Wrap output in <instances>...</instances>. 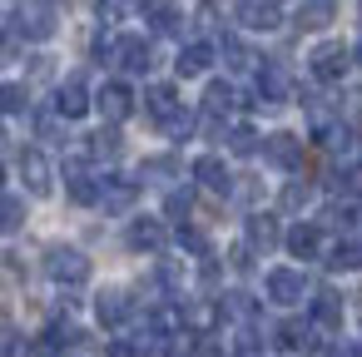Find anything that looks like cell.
<instances>
[{
	"label": "cell",
	"mask_w": 362,
	"mask_h": 357,
	"mask_svg": "<svg viewBox=\"0 0 362 357\" xmlns=\"http://www.w3.org/2000/svg\"><path fill=\"white\" fill-rule=\"evenodd\" d=\"M45 273H50L55 283H65V288H80V283L90 278V258H85L80 248H50V253H45Z\"/></svg>",
	"instance_id": "obj_1"
},
{
	"label": "cell",
	"mask_w": 362,
	"mask_h": 357,
	"mask_svg": "<svg viewBox=\"0 0 362 357\" xmlns=\"http://www.w3.org/2000/svg\"><path fill=\"white\" fill-rule=\"evenodd\" d=\"M233 16H238L243 30H278V21H283L278 0H238Z\"/></svg>",
	"instance_id": "obj_2"
},
{
	"label": "cell",
	"mask_w": 362,
	"mask_h": 357,
	"mask_svg": "<svg viewBox=\"0 0 362 357\" xmlns=\"http://www.w3.org/2000/svg\"><path fill=\"white\" fill-rule=\"evenodd\" d=\"M303 293H308V283H303V273H298V268H273V273H268V298H273L278 308L303 303Z\"/></svg>",
	"instance_id": "obj_3"
},
{
	"label": "cell",
	"mask_w": 362,
	"mask_h": 357,
	"mask_svg": "<svg viewBox=\"0 0 362 357\" xmlns=\"http://www.w3.org/2000/svg\"><path fill=\"white\" fill-rule=\"evenodd\" d=\"M342 70H347V50H342V45H317V50H313V80H317V85L342 80Z\"/></svg>",
	"instance_id": "obj_4"
},
{
	"label": "cell",
	"mask_w": 362,
	"mask_h": 357,
	"mask_svg": "<svg viewBox=\"0 0 362 357\" xmlns=\"http://www.w3.org/2000/svg\"><path fill=\"white\" fill-rule=\"evenodd\" d=\"M144 110H149V119L164 129V124L179 115V90H174V85H149V95H144Z\"/></svg>",
	"instance_id": "obj_5"
},
{
	"label": "cell",
	"mask_w": 362,
	"mask_h": 357,
	"mask_svg": "<svg viewBox=\"0 0 362 357\" xmlns=\"http://www.w3.org/2000/svg\"><path fill=\"white\" fill-rule=\"evenodd\" d=\"M263 159L278 164V169H298V164H303V144H298L293 134H268V139H263Z\"/></svg>",
	"instance_id": "obj_6"
},
{
	"label": "cell",
	"mask_w": 362,
	"mask_h": 357,
	"mask_svg": "<svg viewBox=\"0 0 362 357\" xmlns=\"http://www.w3.org/2000/svg\"><path fill=\"white\" fill-rule=\"evenodd\" d=\"M115 60H119L129 75H144V70L154 65V50H149V40H139V35H124V40H119V50H115Z\"/></svg>",
	"instance_id": "obj_7"
},
{
	"label": "cell",
	"mask_w": 362,
	"mask_h": 357,
	"mask_svg": "<svg viewBox=\"0 0 362 357\" xmlns=\"http://www.w3.org/2000/svg\"><path fill=\"white\" fill-rule=\"evenodd\" d=\"M21 35L25 40H50L55 35V11L50 6H25L21 11Z\"/></svg>",
	"instance_id": "obj_8"
},
{
	"label": "cell",
	"mask_w": 362,
	"mask_h": 357,
	"mask_svg": "<svg viewBox=\"0 0 362 357\" xmlns=\"http://www.w3.org/2000/svg\"><path fill=\"white\" fill-rule=\"evenodd\" d=\"M129 110H134V95H129V85H105V90H100V115H105L110 124L129 119Z\"/></svg>",
	"instance_id": "obj_9"
},
{
	"label": "cell",
	"mask_w": 362,
	"mask_h": 357,
	"mask_svg": "<svg viewBox=\"0 0 362 357\" xmlns=\"http://www.w3.org/2000/svg\"><path fill=\"white\" fill-rule=\"evenodd\" d=\"M129 248L159 253V248H164V223H159V218H134V223H129Z\"/></svg>",
	"instance_id": "obj_10"
},
{
	"label": "cell",
	"mask_w": 362,
	"mask_h": 357,
	"mask_svg": "<svg viewBox=\"0 0 362 357\" xmlns=\"http://www.w3.org/2000/svg\"><path fill=\"white\" fill-rule=\"evenodd\" d=\"M95 312H100V322H105V327H119V322L129 317V293H119V288H110V293H100V303H95Z\"/></svg>",
	"instance_id": "obj_11"
},
{
	"label": "cell",
	"mask_w": 362,
	"mask_h": 357,
	"mask_svg": "<svg viewBox=\"0 0 362 357\" xmlns=\"http://www.w3.org/2000/svg\"><path fill=\"white\" fill-rule=\"evenodd\" d=\"M55 110H60L65 119H80V115L90 110V95H85V85H80V80L60 85V95H55Z\"/></svg>",
	"instance_id": "obj_12"
},
{
	"label": "cell",
	"mask_w": 362,
	"mask_h": 357,
	"mask_svg": "<svg viewBox=\"0 0 362 357\" xmlns=\"http://www.w3.org/2000/svg\"><path fill=\"white\" fill-rule=\"evenodd\" d=\"M238 105H243V95L233 85H209L204 90V115H233Z\"/></svg>",
	"instance_id": "obj_13"
},
{
	"label": "cell",
	"mask_w": 362,
	"mask_h": 357,
	"mask_svg": "<svg viewBox=\"0 0 362 357\" xmlns=\"http://www.w3.org/2000/svg\"><path fill=\"white\" fill-rule=\"evenodd\" d=\"M21 174H25V189H30V194H50V164H45V154L30 149V154L21 159Z\"/></svg>",
	"instance_id": "obj_14"
},
{
	"label": "cell",
	"mask_w": 362,
	"mask_h": 357,
	"mask_svg": "<svg viewBox=\"0 0 362 357\" xmlns=\"http://www.w3.org/2000/svg\"><path fill=\"white\" fill-rule=\"evenodd\" d=\"M278 238H283V233H278L273 213H253V218H248V248L263 253V248H278Z\"/></svg>",
	"instance_id": "obj_15"
},
{
	"label": "cell",
	"mask_w": 362,
	"mask_h": 357,
	"mask_svg": "<svg viewBox=\"0 0 362 357\" xmlns=\"http://www.w3.org/2000/svg\"><path fill=\"white\" fill-rule=\"evenodd\" d=\"M327 268L332 273H357L362 268V243L357 238H337V248L327 253Z\"/></svg>",
	"instance_id": "obj_16"
},
{
	"label": "cell",
	"mask_w": 362,
	"mask_h": 357,
	"mask_svg": "<svg viewBox=\"0 0 362 357\" xmlns=\"http://www.w3.org/2000/svg\"><path fill=\"white\" fill-rule=\"evenodd\" d=\"M209 65H214V50H209L204 40H194V45L179 50V75H184V80H189V75H204Z\"/></svg>",
	"instance_id": "obj_17"
},
{
	"label": "cell",
	"mask_w": 362,
	"mask_h": 357,
	"mask_svg": "<svg viewBox=\"0 0 362 357\" xmlns=\"http://www.w3.org/2000/svg\"><path fill=\"white\" fill-rule=\"evenodd\" d=\"M288 248H293V258H317V253H322V233H317L313 223H298V228L288 233Z\"/></svg>",
	"instance_id": "obj_18"
},
{
	"label": "cell",
	"mask_w": 362,
	"mask_h": 357,
	"mask_svg": "<svg viewBox=\"0 0 362 357\" xmlns=\"http://www.w3.org/2000/svg\"><path fill=\"white\" fill-rule=\"evenodd\" d=\"M337 317H342V298H337L332 288L313 293V322H317V327H337Z\"/></svg>",
	"instance_id": "obj_19"
},
{
	"label": "cell",
	"mask_w": 362,
	"mask_h": 357,
	"mask_svg": "<svg viewBox=\"0 0 362 357\" xmlns=\"http://www.w3.org/2000/svg\"><path fill=\"white\" fill-rule=\"evenodd\" d=\"M194 179L204 189H214V194H228V169L218 159H194Z\"/></svg>",
	"instance_id": "obj_20"
},
{
	"label": "cell",
	"mask_w": 362,
	"mask_h": 357,
	"mask_svg": "<svg viewBox=\"0 0 362 357\" xmlns=\"http://www.w3.org/2000/svg\"><path fill=\"white\" fill-rule=\"evenodd\" d=\"M129 204H134V184H129V179H119V184H105V189H100V209L124 213Z\"/></svg>",
	"instance_id": "obj_21"
},
{
	"label": "cell",
	"mask_w": 362,
	"mask_h": 357,
	"mask_svg": "<svg viewBox=\"0 0 362 357\" xmlns=\"http://www.w3.org/2000/svg\"><path fill=\"white\" fill-rule=\"evenodd\" d=\"M144 16H149V30H159V35H174L179 30V11L169 6V0H154Z\"/></svg>",
	"instance_id": "obj_22"
},
{
	"label": "cell",
	"mask_w": 362,
	"mask_h": 357,
	"mask_svg": "<svg viewBox=\"0 0 362 357\" xmlns=\"http://www.w3.org/2000/svg\"><path fill=\"white\" fill-rule=\"evenodd\" d=\"M332 21V0H303V11H298V25L303 30H317Z\"/></svg>",
	"instance_id": "obj_23"
},
{
	"label": "cell",
	"mask_w": 362,
	"mask_h": 357,
	"mask_svg": "<svg viewBox=\"0 0 362 357\" xmlns=\"http://www.w3.org/2000/svg\"><path fill=\"white\" fill-rule=\"evenodd\" d=\"M21 223H25V199L0 194V233H16Z\"/></svg>",
	"instance_id": "obj_24"
},
{
	"label": "cell",
	"mask_w": 362,
	"mask_h": 357,
	"mask_svg": "<svg viewBox=\"0 0 362 357\" xmlns=\"http://www.w3.org/2000/svg\"><path fill=\"white\" fill-rule=\"evenodd\" d=\"M258 80H263V100H273V105H278V100H288V75H283L278 65H268Z\"/></svg>",
	"instance_id": "obj_25"
},
{
	"label": "cell",
	"mask_w": 362,
	"mask_h": 357,
	"mask_svg": "<svg viewBox=\"0 0 362 357\" xmlns=\"http://www.w3.org/2000/svg\"><path fill=\"white\" fill-rule=\"evenodd\" d=\"M278 347H313V337H308L303 322H283L278 327Z\"/></svg>",
	"instance_id": "obj_26"
},
{
	"label": "cell",
	"mask_w": 362,
	"mask_h": 357,
	"mask_svg": "<svg viewBox=\"0 0 362 357\" xmlns=\"http://www.w3.org/2000/svg\"><path fill=\"white\" fill-rule=\"evenodd\" d=\"M194 129H199V124H194V115H184V110H179V115L164 124V134H169V139H189Z\"/></svg>",
	"instance_id": "obj_27"
},
{
	"label": "cell",
	"mask_w": 362,
	"mask_h": 357,
	"mask_svg": "<svg viewBox=\"0 0 362 357\" xmlns=\"http://www.w3.org/2000/svg\"><path fill=\"white\" fill-rule=\"evenodd\" d=\"M253 144H258V134H253L248 124H238V129H228V149H233V154H248Z\"/></svg>",
	"instance_id": "obj_28"
},
{
	"label": "cell",
	"mask_w": 362,
	"mask_h": 357,
	"mask_svg": "<svg viewBox=\"0 0 362 357\" xmlns=\"http://www.w3.org/2000/svg\"><path fill=\"white\" fill-rule=\"evenodd\" d=\"M164 352H169V357H194V332H169Z\"/></svg>",
	"instance_id": "obj_29"
},
{
	"label": "cell",
	"mask_w": 362,
	"mask_h": 357,
	"mask_svg": "<svg viewBox=\"0 0 362 357\" xmlns=\"http://www.w3.org/2000/svg\"><path fill=\"white\" fill-rule=\"evenodd\" d=\"M179 248H189V253H199V258L209 253V243H204V233H199V228H179Z\"/></svg>",
	"instance_id": "obj_30"
},
{
	"label": "cell",
	"mask_w": 362,
	"mask_h": 357,
	"mask_svg": "<svg viewBox=\"0 0 362 357\" xmlns=\"http://www.w3.org/2000/svg\"><path fill=\"white\" fill-rule=\"evenodd\" d=\"M95 154H119V134H115V129L95 134Z\"/></svg>",
	"instance_id": "obj_31"
},
{
	"label": "cell",
	"mask_w": 362,
	"mask_h": 357,
	"mask_svg": "<svg viewBox=\"0 0 362 357\" xmlns=\"http://www.w3.org/2000/svg\"><path fill=\"white\" fill-rule=\"evenodd\" d=\"M283 204H288V209H303V204H308V184H288V189H283Z\"/></svg>",
	"instance_id": "obj_32"
},
{
	"label": "cell",
	"mask_w": 362,
	"mask_h": 357,
	"mask_svg": "<svg viewBox=\"0 0 362 357\" xmlns=\"http://www.w3.org/2000/svg\"><path fill=\"white\" fill-rule=\"evenodd\" d=\"M189 213V189H174L169 194V218H184Z\"/></svg>",
	"instance_id": "obj_33"
},
{
	"label": "cell",
	"mask_w": 362,
	"mask_h": 357,
	"mask_svg": "<svg viewBox=\"0 0 362 357\" xmlns=\"http://www.w3.org/2000/svg\"><path fill=\"white\" fill-rule=\"evenodd\" d=\"M124 16V0H100V21H119Z\"/></svg>",
	"instance_id": "obj_34"
},
{
	"label": "cell",
	"mask_w": 362,
	"mask_h": 357,
	"mask_svg": "<svg viewBox=\"0 0 362 357\" xmlns=\"http://www.w3.org/2000/svg\"><path fill=\"white\" fill-rule=\"evenodd\" d=\"M105 357H139V347H134V342H110Z\"/></svg>",
	"instance_id": "obj_35"
},
{
	"label": "cell",
	"mask_w": 362,
	"mask_h": 357,
	"mask_svg": "<svg viewBox=\"0 0 362 357\" xmlns=\"http://www.w3.org/2000/svg\"><path fill=\"white\" fill-rule=\"evenodd\" d=\"M352 357H362V342H357V347H352Z\"/></svg>",
	"instance_id": "obj_36"
},
{
	"label": "cell",
	"mask_w": 362,
	"mask_h": 357,
	"mask_svg": "<svg viewBox=\"0 0 362 357\" xmlns=\"http://www.w3.org/2000/svg\"><path fill=\"white\" fill-rule=\"evenodd\" d=\"M0 40H6V21H0Z\"/></svg>",
	"instance_id": "obj_37"
},
{
	"label": "cell",
	"mask_w": 362,
	"mask_h": 357,
	"mask_svg": "<svg viewBox=\"0 0 362 357\" xmlns=\"http://www.w3.org/2000/svg\"><path fill=\"white\" fill-rule=\"evenodd\" d=\"M357 65H362V45H357Z\"/></svg>",
	"instance_id": "obj_38"
},
{
	"label": "cell",
	"mask_w": 362,
	"mask_h": 357,
	"mask_svg": "<svg viewBox=\"0 0 362 357\" xmlns=\"http://www.w3.org/2000/svg\"><path fill=\"white\" fill-rule=\"evenodd\" d=\"M0 179H6V169H0Z\"/></svg>",
	"instance_id": "obj_39"
}]
</instances>
